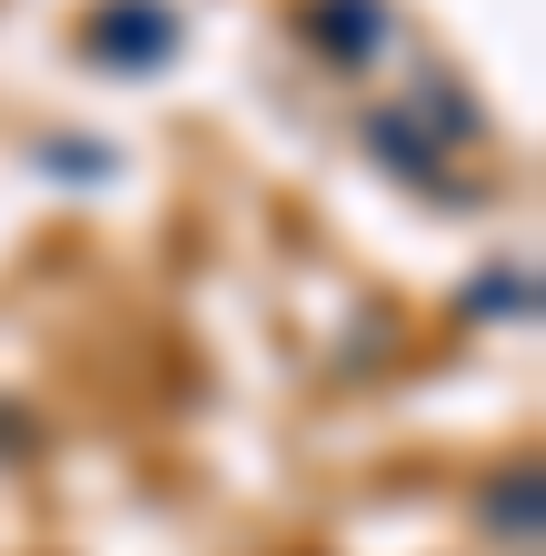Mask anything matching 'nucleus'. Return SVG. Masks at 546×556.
Listing matches in <instances>:
<instances>
[{
	"label": "nucleus",
	"instance_id": "obj_2",
	"mask_svg": "<svg viewBox=\"0 0 546 556\" xmlns=\"http://www.w3.org/2000/svg\"><path fill=\"white\" fill-rule=\"evenodd\" d=\"M318 30H328V50H348V60H368L378 50V21H368V0H318Z\"/></svg>",
	"mask_w": 546,
	"mask_h": 556
},
{
	"label": "nucleus",
	"instance_id": "obj_1",
	"mask_svg": "<svg viewBox=\"0 0 546 556\" xmlns=\"http://www.w3.org/2000/svg\"><path fill=\"white\" fill-rule=\"evenodd\" d=\"M119 11H129V21H119V30H100V50H129V60H150V50L169 40V21H160V0H119Z\"/></svg>",
	"mask_w": 546,
	"mask_h": 556
},
{
	"label": "nucleus",
	"instance_id": "obj_3",
	"mask_svg": "<svg viewBox=\"0 0 546 556\" xmlns=\"http://www.w3.org/2000/svg\"><path fill=\"white\" fill-rule=\"evenodd\" d=\"M526 486H536V477H517V497H497V507H487V517H497V527H517V536H536V497H526Z\"/></svg>",
	"mask_w": 546,
	"mask_h": 556
}]
</instances>
